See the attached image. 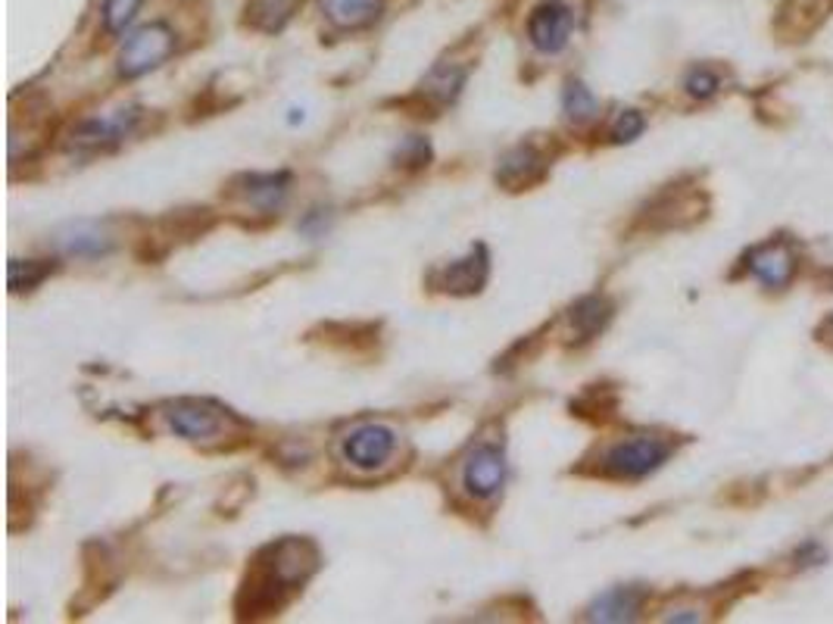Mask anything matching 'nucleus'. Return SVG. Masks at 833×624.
Here are the masks:
<instances>
[{
    "mask_svg": "<svg viewBox=\"0 0 833 624\" xmlns=\"http://www.w3.org/2000/svg\"><path fill=\"white\" fill-rule=\"evenodd\" d=\"M321 13L337 29H363L381 17V0H319Z\"/></svg>",
    "mask_w": 833,
    "mask_h": 624,
    "instance_id": "nucleus-12",
    "label": "nucleus"
},
{
    "mask_svg": "<svg viewBox=\"0 0 833 624\" xmlns=\"http://www.w3.org/2000/svg\"><path fill=\"white\" fill-rule=\"evenodd\" d=\"M827 13V0H786L784 13L777 19V29L790 34V41H796L802 34L815 32V26Z\"/></svg>",
    "mask_w": 833,
    "mask_h": 624,
    "instance_id": "nucleus-14",
    "label": "nucleus"
},
{
    "mask_svg": "<svg viewBox=\"0 0 833 624\" xmlns=\"http://www.w3.org/2000/svg\"><path fill=\"white\" fill-rule=\"evenodd\" d=\"M546 162L544 157L537 153V150H530V147H518L513 153H506L503 160H499L497 169V181L503 185H509V188H525L530 181H537V178L544 176Z\"/></svg>",
    "mask_w": 833,
    "mask_h": 624,
    "instance_id": "nucleus-10",
    "label": "nucleus"
},
{
    "mask_svg": "<svg viewBox=\"0 0 833 624\" xmlns=\"http://www.w3.org/2000/svg\"><path fill=\"white\" fill-rule=\"evenodd\" d=\"M562 110H565V116H568L575 126H581V122L596 119L599 100H596L591 88H584L581 81H568V85H565V95H562Z\"/></svg>",
    "mask_w": 833,
    "mask_h": 624,
    "instance_id": "nucleus-18",
    "label": "nucleus"
},
{
    "mask_svg": "<svg viewBox=\"0 0 833 624\" xmlns=\"http://www.w3.org/2000/svg\"><path fill=\"white\" fill-rule=\"evenodd\" d=\"M684 88H687L690 97H696V100H708V97L722 88V79H718L712 69L700 66V69H693V72H690L687 81H684Z\"/></svg>",
    "mask_w": 833,
    "mask_h": 624,
    "instance_id": "nucleus-23",
    "label": "nucleus"
},
{
    "mask_svg": "<svg viewBox=\"0 0 833 624\" xmlns=\"http://www.w3.org/2000/svg\"><path fill=\"white\" fill-rule=\"evenodd\" d=\"M297 0H250L247 7V22L259 32H281L294 17Z\"/></svg>",
    "mask_w": 833,
    "mask_h": 624,
    "instance_id": "nucleus-17",
    "label": "nucleus"
},
{
    "mask_svg": "<svg viewBox=\"0 0 833 624\" xmlns=\"http://www.w3.org/2000/svg\"><path fill=\"white\" fill-rule=\"evenodd\" d=\"M397 444L400 437L394 428L387 425H378V422H369V425H359L353 428L347 437H344V459L353 465V468H363V472H375L387 465V459L397 453Z\"/></svg>",
    "mask_w": 833,
    "mask_h": 624,
    "instance_id": "nucleus-3",
    "label": "nucleus"
},
{
    "mask_svg": "<svg viewBox=\"0 0 833 624\" xmlns=\"http://www.w3.org/2000/svg\"><path fill=\"white\" fill-rule=\"evenodd\" d=\"M827 325H831V328H833V319H831V321H827Z\"/></svg>",
    "mask_w": 833,
    "mask_h": 624,
    "instance_id": "nucleus-24",
    "label": "nucleus"
},
{
    "mask_svg": "<svg viewBox=\"0 0 833 624\" xmlns=\"http://www.w3.org/2000/svg\"><path fill=\"white\" fill-rule=\"evenodd\" d=\"M506 481V459L497 447H478L463 465L465 494L475 499H490L503 491Z\"/></svg>",
    "mask_w": 833,
    "mask_h": 624,
    "instance_id": "nucleus-6",
    "label": "nucleus"
},
{
    "mask_svg": "<svg viewBox=\"0 0 833 624\" xmlns=\"http://www.w3.org/2000/svg\"><path fill=\"white\" fill-rule=\"evenodd\" d=\"M241 194L259 209H278L288 197V176H247Z\"/></svg>",
    "mask_w": 833,
    "mask_h": 624,
    "instance_id": "nucleus-16",
    "label": "nucleus"
},
{
    "mask_svg": "<svg viewBox=\"0 0 833 624\" xmlns=\"http://www.w3.org/2000/svg\"><path fill=\"white\" fill-rule=\"evenodd\" d=\"M169 428L185 440H216L225 432V413L209 403L185 400L166 409Z\"/></svg>",
    "mask_w": 833,
    "mask_h": 624,
    "instance_id": "nucleus-5",
    "label": "nucleus"
},
{
    "mask_svg": "<svg viewBox=\"0 0 833 624\" xmlns=\"http://www.w3.org/2000/svg\"><path fill=\"white\" fill-rule=\"evenodd\" d=\"M668 456H672V444L668 440L653 437V434H637V437L618 440L615 447L606 449L603 468H606V475H612V478L637 481L653 475L656 468H662V463H668Z\"/></svg>",
    "mask_w": 833,
    "mask_h": 624,
    "instance_id": "nucleus-1",
    "label": "nucleus"
},
{
    "mask_svg": "<svg viewBox=\"0 0 833 624\" xmlns=\"http://www.w3.org/2000/svg\"><path fill=\"white\" fill-rule=\"evenodd\" d=\"M487 281V257L484 250H472L465 259H456L449 263L444 273L437 275V285L444 290H453V294H475L482 290V285Z\"/></svg>",
    "mask_w": 833,
    "mask_h": 624,
    "instance_id": "nucleus-9",
    "label": "nucleus"
},
{
    "mask_svg": "<svg viewBox=\"0 0 833 624\" xmlns=\"http://www.w3.org/2000/svg\"><path fill=\"white\" fill-rule=\"evenodd\" d=\"M575 29V10L565 0H541L528 17L530 44L544 53H559Z\"/></svg>",
    "mask_w": 833,
    "mask_h": 624,
    "instance_id": "nucleus-4",
    "label": "nucleus"
},
{
    "mask_svg": "<svg viewBox=\"0 0 833 624\" xmlns=\"http://www.w3.org/2000/svg\"><path fill=\"white\" fill-rule=\"evenodd\" d=\"M465 85V69H453V66H437L432 76L425 79L422 91L428 97H434L437 103H449L456 100L459 88Z\"/></svg>",
    "mask_w": 833,
    "mask_h": 624,
    "instance_id": "nucleus-19",
    "label": "nucleus"
},
{
    "mask_svg": "<svg viewBox=\"0 0 833 624\" xmlns=\"http://www.w3.org/2000/svg\"><path fill=\"white\" fill-rule=\"evenodd\" d=\"M612 319V304L606 297H584L581 304L572 309V335L575 340H591L599 335Z\"/></svg>",
    "mask_w": 833,
    "mask_h": 624,
    "instance_id": "nucleus-15",
    "label": "nucleus"
},
{
    "mask_svg": "<svg viewBox=\"0 0 833 624\" xmlns=\"http://www.w3.org/2000/svg\"><path fill=\"white\" fill-rule=\"evenodd\" d=\"M145 0H103V29L110 34H122L129 29Z\"/></svg>",
    "mask_w": 833,
    "mask_h": 624,
    "instance_id": "nucleus-20",
    "label": "nucleus"
},
{
    "mask_svg": "<svg viewBox=\"0 0 833 624\" xmlns=\"http://www.w3.org/2000/svg\"><path fill=\"white\" fill-rule=\"evenodd\" d=\"M643 603L641 587H612L591 606L593 622H631Z\"/></svg>",
    "mask_w": 833,
    "mask_h": 624,
    "instance_id": "nucleus-11",
    "label": "nucleus"
},
{
    "mask_svg": "<svg viewBox=\"0 0 833 624\" xmlns=\"http://www.w3.org/2000/svg\"><path fill=\"white\" fill-rule=\"evenodd\" d=\"M646 129V119H643V112L637 110H622L615 116V122H612V141H618V145H627V141H637Z\"/></svg>",
    "mask_w": 833,
    "mask_h": 624,
    "instance_id": "nucleus-22",
    "label": "nucleus"
},
{
    "mask_svg": "<svg viewBox=\"0 0 833 624\" xmlns=\"http://www.w3.org/2000/svg\"><path fill=\"white\" fill-rule=\"evenodd\" d=\"M138 122V110H116L107 112V116H95V119H85L79 129L72 131V145L81 147V150H103V147L119 145L126 141Z\"/></svg>",
    "mask_w": 833,
    "mask_h": 624,
    "instance_id": "nucleus-7",
    "label": "nucleus"
},
{
    "mask_svg": "<svg viewBox=\"0 0 833 624\" xmlns=\"http://www.w3.org/2000/svg\"><path fill=\"white\" fill-rule=\"evenodd\" d=\"M750 273L765 288H786L793 281V273H796V257H793V250L786 244H765L750 257Z\"/></svg>",
    "mask_w": 833,
    "mask_h": 624,
    "instance_id": "nucleus-8",
    "label": "nucleus"
},
{
    "mask_svg": "<svg viewBox=\"0 0 833 624\" xmlns=\"http://www.w3.org/2000/svg\"><path fill=\"white\" fill-rule=\"evenodd\" d=\"M176 50V32L166 22H150L145 29L129 34V41L122 44L119 57H116V69L122 79H141L150 69L162 66Z\"/></svg>",
    "mask_w": 833,
    "mask_h": 624,
    "instance_id": "nucleus-2",
    "label": "nucleus"
},
{
    "mask_svg": "<svg viewBox=\"0 0 833 624\" xmlns=\"http://www.w3.org/2000/svg\"><path fill=\"white\" fill-rule=\"evenodd\" d=\"M57 244L63 247L69 257H103L110 250L112 240L95 222H76L66 228L63 235L57 238Z\"/></svg>",
    "mask_w": 833,
    "mask_h": 624,
    "instance_id": "nucleus-13",
    "label": "nucleus"
},
{
    "mask_svg": "<svg viewBox=\"0 0 833 624\" xmlns=\"http://www.w3.org/2000/svg\"><path fill=\"white\" fill-rule=\"evenodd\" d=\"M53 273V266L48 263H10V288L13 290H32L38 288L48 275Z\"/></svg>",
    "mask_w": 833,
    "mask_h": 624,
    "instance_id": "nucleus-21",
    "label": "nucleus"
}]
</instances>
